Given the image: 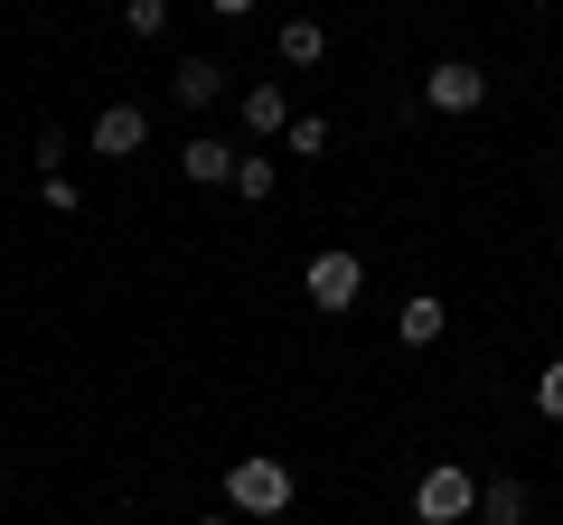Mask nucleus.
<instances>
[{"label":"nucleus","instance_id":"10","mask_svg":"<svg viewBox=\"0 0 563 525\" xmlns=\"http://www.w3.org/2000/svg\"><path fill=\"white\" fill-rule=\"evenodd\" d=\"M526 516H536L526 479H488V488H479V525H526Z\"/></svg>","mask_w":563,"mask_h":525},{"label":"nucleus","instance_id":"11","mask_svg":"<svg viewBox=\"0 0 563 525\" xmlns=\"http://www.w3.org/2000/svg\"><path fill=\"white\" fill-rule=\"evenodd\" d=\"M273 47H282V66H320V57H329V29H320V20H282Z\"/></svg>","mask_w":563,"mask_h":525},{"label":"nucleus","instance_id":"3","mask_svg":"<svg viewBox=\"0 0 563 525\" xmlns=\"http://www.w3.org/2000/svg\"><path fill=\"white\" fill-rule=\"evenodd\" d=\"M470 506H479V479H470L461 460H432V469L413 479V516H422V525H461Z\"/></svg>","mask_w":563,"mask_h":525},{"label":"nucleus","instance_id":"9","mask_svg":"<svg viewBox=\"0 0 563 525\" xmlns=\"http://www.w3.org/2000/svg\"><path fill=\"white\" fill-rule=\"evenodd\" d=\"M442 328H451V310L432 301V291H413V301L395 310V338H404V347H442Z\"/></svg>","mask_w":563,"mask_h":525},{"label":"nucleus","instance_id":"5","mask_svg":"<svg viewBox=\"0 0 563 525\" xmlns=\"http://www.w3.org/2000/svg\"><path fill=\"white\" fill-rule=\"evenodd\" d=\"M132 150H151V113L141 103H103L95 113V160H132Z\"/></svg>","mask_w":563,"mask_h":525},{"label":"nucleus","instance_id":"13","mask_svg":"<svg viewBox=\"0 0 563 525\" xmlns=\"http://www.w3.org/2000/svg\"><path fill=\"white\" fill-rule=\"evenodd\" d=\"M329 142H339V132H329L320 113H301L291 132H282V150H291V160H329Z\"/></svg>","mask_w":563,"mask_h":525},{"label":"nucleus","instance_id":"6","mask_svg":"<svg viewBox=\"0 0 563 525\" xmlns=\"http://www.w3.org/2000/svg\"><path fill=\"white\" fill-rule=\"evenodd\" d=\"M291 122H301V113H291V94H282L273 76H263V85H244V142H282Z\"/></svg>","mask_w":563,"mask_h":525},{"label":"nucleus","instance_id":"7","mask_svg":"<svg viewBox=\"0 0 563 525\" xmlns=\"http://www.w3.org/2000/svg\"><path fill=\"white\" fill-rule=\"evenodd\" d=\"M235 160H244V150H235V142H217V132H198V142H179V169H188L198 188H235Z\"/></svg>","mask_w":563,"mask_h":525},{"label":"nucleus","instance_id":"17","mask_svg":"<svg viewBox=\"0 0 563 525\" xmlns=\"http://www.w3.org/2000/svg\"><path fill=\"white\" fill-rule=\"evenodd\" d=\"M198 525H244V516H198Z\"/></svg>","mask_w":563,"mask_h":525},{"label":"nucleus","instance_id":"15","mask_svg":"<svg viewBox=\"0 0 563 525\" xmlns=\"http://www.w3.org/2000/svg\"><path fill=\"white\" fill-rule=\"evenodd\" d=\"M536 413H544V423H563V357H544V376H536Z\"/></svg>","mask_w":563,"mask_h":525},{"label":"nucleus","instance_id":"16","mask_svg":"<svg viewBox=\"0 0 563 525\" xmlns=\"http://www.w3.org/2000/svg\"><path fill=\"white\" fill-rule=\"evenodd\" d=\"M207 10H217V20H254V0H207Z\"/></svg>","mask_w":563,"mask_h":525},{"label":"nucleus","instance_id":"2","mask_svg":"<svg viewBox=\"0 0 563 525\" xmlns=\"http://www.w3.org/2000/svg\"><path fill=\"white\" fill-rule=\"evenodd\" d=\"M301 291L329 310V320H339V310H357V291H366V262L347 254V244H320V254L301 262Z\"/></svg>","mask_w":563,"mask_h":525},{"label":"nucleus","instance_id":"14","mask_svg":"<svg viewBox=\"0 0 563 525\" xmlns=\"http://www.w3.org/2000/svg\"><path fill=\"white\" fill-rule=\"evenodd\" d=\"M122 29L132 38H169V0H122Z\"/></svg>","mask_w":563,"mask_h":525},{"label":"nucleus","instance_id":"4","mask_svg":"<svg viewBox=\"0 0 563 525\" xmlns=\"http://www.w3.org/2000/svg\"><path fill=\"white\" fill-rule=\"evenodd\" d=\"M422 103H432V113H479L488 103V76L470 57H442V66H422Z\"/></svg>","mask_w":563,"mask_h":525},{"label":"nucleus","instance_id":"12","mask_svg":"<svg viewBox=\"0 0 563 525\" xmlns=\"http://www.w3.org/2000/svg\"><path fill=\"white\" fill-rule=\"evenodd\" d=\"M273 188H282L273 150H244V160H235V198H244V206H263V198H273Z\"/></svg>","mask_w":563,"mask_h":525},{"label":"nucleus","instance_id":"1","mask_svg":"<svg viewBox=\"0 0 563 525\" xmlns=\"http://www.w3.org/2000/svg\"><path fill=\"white\" fill-rule=\"evenodd\" d=\"M225 506H235V516H282V506H291V460L244 450V460L225 469Z\"/></svg>","mask_w":563,"mask_h":525},{"label":"nucleus","instance_id":"8","mask_svg":"<svg viewBox=\"0 0 563 525\" xmlns=\"http://www.w3.org/2000/svg\"><path fill=\"white\" fill-rule=\"evenodd\" d=\"M169 94H179L188 113H207V103H225L235 85H225V66H217V57H179V76H169Z\"/></svg>","mask_w":563,"mask_h":525}]
</instances>
